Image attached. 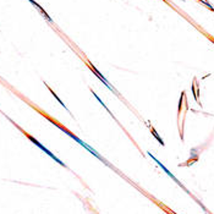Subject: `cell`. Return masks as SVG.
<instances>
[{"label": "cell", "mask_w": 214, "mask_h": 214, "mask_svg": "<svg viewBox=\"0 0 214 214\" xmlns=\"http://www.w3.org/2000/svg\"><path fill=\"white\" fill-rule=\"evenodd\" d=\"M5 116H6V115H5ZM6 118H8V116H6ZM8 119H9V120H10V121H11V123H12V124H14V125L16 126V127H19V125H17V124H15V123H14V121H12V120H11L10 118H8ZM19 129L21 130V127H19ZM21 131H22V132H23V134H25V135H26V136H27V137H28V138H30V140H31V141H32V142H33V143H34V144H36L37 147H39V148H41L42 151H44V152H45V153H47L48 155H50V157H52L53 159H55V160H56L58 163H60L61 165H64V163H61V162H60V160H59V159H58V158H56V157H55L54 154H53V153H50V152H49V151H48V149H47V148H45V147H44V146H43L42 143H39V142H38V141H37L36 138H33V137H32L31 135H28V134H27V132H25L23 130H21Z\"/></svg>", "instance_id": "cell-1"}, {"label": "cell", "mask_w": 214, "mask_h": 214, "mask_svg": "<svg viewBox=\"0 0 214 214\" xmlns=\"http://www.w3.org/2000/svg\"><path fill=\"white\" fill-rule=\"evenodd\" d=\"M50 121H52V123H53V124H54V125H55V126H58V127H60V129H61V130H62V131H64V132H65V134H66V135H69V136H70V137H72V138H73V140H75V141H77V142H78V143H80V144H81V146H83V147H84V148H86V149H88V151H89V152H91V153H92V154H94V155H95V157H98V158H100V155H99V154H98V153H97V152H95V151H94V149H92V148H91V147H89V146H87V144H86V143H84V142H83V141H81V140H80V138H78V137H76V136H75V135H73V134H71V132H70V131H67V130H66V129H65V127H62V126H61V125H59V124H58V123H55V121H53V120H50Z\"/></svg>", "instance_id": "cell-2"}, {"label": "cell", "mask_w": 214, "mask_h": 214, "mask_svg": "<svg viewBox=\"0 0 214 214\" xmlns=\"http://www.w3.org/2000/svg\"><path fill=\"white\" fill-rule=\"evenodd\" d=\"M87 66H88V67H89V69H91V70H92V71L95 73V76H97V77H98V78H99V80H100V81H102V82H103V83H104L106 87H108L110 91H113L114 93H116V91H115V89L112 87V84H110L108 81L105 80V77H104V76H103V75H102V73H100V72H99V71H98V70H97V69H95V67H94V66H93L91 62H88V64H87Z\"/></svg>", "instance_id": "cell-3"}, {"label": "cell", "mask_w": 214, "mask_h": 214, "mask_svg": "<svg viewBox=\"0 0 214 214\" xmlns=\"http://www.w3.org/2000/svg\"><path fill=\"white\" fill-rule=\"evenodd\" d=\"M28 2H30L31 4H33V5H34V6H36V8H37V9H38V10L41 11V12H42V15L44 16V19H45V20H48V21H49L50 23H53V20H52V19L49 17V15H48V14H47V12H45V11H44L43 9H42V6H41V5H38V4H37V3L34 2V0H28Z\"/></svg>", "instance_id": "cell-4"}, {"label": "cell", "mask_w": 214, "mask_h": 214, "mask_svg": "<svg viewBox=\"0 0 214 214\" xmlns=\"http://www.w3.org/2000/svg\"><path fill=\"white\" fill-rule=\"evenodd\" d=\"M44 84H45V86H47V87H48V89H49V91H50V93H52V94H53V95H54V97H55V98H56V100H58V102H59V103H60V104H61V105H62V106H64V108H65V109H66V110H67V112H69V113H70V110H69V109H67V108H66V105H65V104H64V103H62V100H61V99H60V98H59V97H58V95H56V94H55V93H54V92H53V91H52V88H50V87H49V86H48V84H47V83H45V82H44Z\"/></svg>", "instance_id": "cell-5"}, {"label": "cell", "mask_w": 214, "mask_h": 214, "mask_svg": "<svg viewBox=\"0 0 214 214\" xmlns=\"http://www.w3.org/2000/svg\"><path fill=\"white\" fill-rule=\"evenodd\" d=\"M151 131H152V134H153V136H154V137H155V138H157V140H158V141L160 142V144H164V142H163V140H162V138L159 137V135H158V134H157V132L154 131V129H153V127H151Z\"/></svg>", "instance_id": "cell-6"}, {"label": "cell", "mask_w": 214, "mask_h": 214, "mask_svg": "<svg viewBox=\"0 0 214 214\" xmlns=\"http://www.w3.org/2000/svg\"><path fill=\"white\" fill-rule=\"evenodd\" d=\"M212 41H213V42H214V39H212Z\"/></svg>", "instance_id": "cell-7"}]
</instances>
